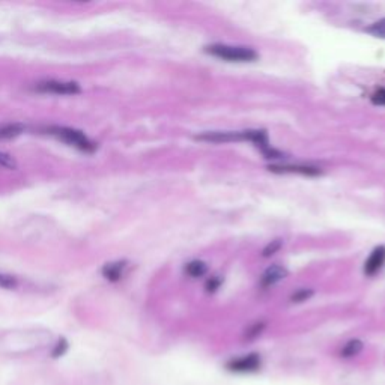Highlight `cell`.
I'll list each match as a JSON object with an SVG mask.
<instances>
[{
	"label": "cell",
	"mask_w": 385,
	"mask_h": 385,
	"mask_svg": "<svg viewBox=\"0 0 385 385\" xmlns=\"http://www.w3.org/2000/svg\"><path fill=\"white\" fill-rule=\"evenodd\" d=\"M205 53L214 58H219L226 62H255L259 59L258 51L244 45H227V44H211L203 49Z\"/></svg>",
	"instance_id": "cell-1"
},
{
	"label": "cell",
	"mask_w": 385,
	"mask_h": 385,
	"mask_svg": "<svg viewBox=\"0 0 385 385\" xmlns=\"http://www.w3.org/2000/svg\"><path fill=\"white\" fill-rule=\"evenodd\" d=\"M45 134L56 137L58 140L64 142L69 146H73V148L79 149L82 152H86V153H92L98 149V145L90 140V138L83 133V131L79 129H74V128H69V127H47L42 129Z\"/></svg>",
	"instance_id": "cell-2"
},
{
	"label": "cell",
	"mask_w": 385,
	"mask_h": 385,
	"mask_svg": "<svg viewBox=\"0 0 385 385\" xmlns=\"http://www.w3.org/2000/svg\"><path fill=\"white\" fill-rule=\"evenodd\" d=\"M34 89L40 94H55V95H77L82 92L79 83L75 82H60V80H42L38 82Z\"/></svg>",
	"instance_id": "cell-3"
},
{
	"label": "cell",
	"mask_w": 385,
	"mask_h": 385,
	"mask_svg": "<svg viewBox=\"0 0 385 385\" xmlns=\"http://www.w3.org/2000/svg\"><path fill=\"white\" fill-rule=\"evenodd\" d=\"M197 140L211 143H229V142H249V129L245 131H206L199 134Z\"/></svg>",
	"instance_id": "cell-4"
},
{
	"label": "cell",
	"mask_w": 385,
	"mask_h": 385,
	"mask_svg": "<svg viewBox=\"0 0 385 385\" xmlns=\"http://www.w3.org/2000/svg\"><path fill=\"white\" fill-rule=\"evenodd\" d=\"M260 364H262V361L258 353H249V356L234 358L227 364V369H230L232 372L249 373V372H256L258 369H260Z\"/></svg>",
	"instance_id": "cell-5"
},
{
	"label": "cell",
	"mask_w": 385,
	"mask_h": 385,
	"mask_svg": "<svg viewBox=\"0 0 385 385\" xmlns=\"http://www.w3.org/2000/svg\"><path fill=\"white\" fill-rule=\"evenodd\" d=\"M385 265V245H378V247L373 249L364 262V274L367 277H372L375 274H378Z\"/></svg>",
	"instance_id": "cell-6"
},
{
	"label": "cell",
	"mask_w": 385,
	"mask_h": 385,
	"mask_svg": "<svg viewBox=\"0 0 385 385\" xmlns=\"http://www.w3.org/2000/svg\"><path fill=\"white\" fill-rule=\"evenodd\" d=\"M288 269L280 265H271L269 268H266L264 274L260 277V286L262 288H269L274 286V284L280 283L282 280H284L288 277Z\"/></svg>",
	"instance_id": "cell-7"
},
{
	"label": "cell",
	"mask_w": 385,
	"mask_h": 385,
	"mask_svg": "<svg viewBox=\"0 0 385 385\" xmlns=\"http://www.w3.org/2000/svg\"><path fill=\"white\" fill-rule=\"evenodd\" d=\"M268 171L274 173H299L307 176H318L322 173L319 167L313 166H290V164H271L268 166Z\"/></svg>",
	"instance_id": "cell-8"
},
{
	"label": "cell",
	"mask_w": 385,
	"mask_h": 385,
	"mask_svg": "<svg viewBox=\"0 0 385 385\" xmlns=\"http://www.w3.org/2000/svg\"><path fill=\"white\" fill-rule=\"evenodd\" d=\"M127 266H128L127 260H116V262H110V264H105L103 268L104 279H107L109 282H119L122 277H124Z\"/></svg>",
	"instance_id": "cell-9"
},
{
	"label": "cell",
	"mask_w": 385,
	"mask_h": 385,
	"mask_svg": "<svg viewBox=\"0 0 385 385\" xmlns=\"http://www.w3.org/2000/svg\"><path fill=\"white\" fill-rule=\"evenodd\" d=\"M184 273H186L191 279H200L208 274V265L203 260H191L184 266Z\"/></svg>",
	"instance_id": "cell-10"
},
{
	"label": "cell",
	"mask_w": 385,
	"mask_h": 385,
	"mask_svg": "<svg viewBox=\"0 0 385 385\" xmlns=\"http://www.w3.org/2000/svg\"><path fill=\"white\" fill-rule=\"evenodd\" d=\"M26 131V127L23 124H6L0 127V140H6V138H14Z\"/></svg>",
	"instance_id": "cell-11"
},
{
	"label": "cell",
	"mask_w": 385,
	"mask_h": 385,
	"mask_svg": "<svg viewBox=\"0 0 385 385\" xmlns=\"http://www.w3.org/2000/svg\"><path fill=\"white\" fill-rule=\"evenodd\" d=\"M363 349V343H361L360 340H353L348 342L345 346H343V349H342V356L343 357H353V356H357V353Z\"/></svg>",
	"instance_id": "cell-12"
},
{
	"label": "cell",
	"mask_w": 385,
	"mask_h": 385,
	"mask_svg": "<svg viewBox=\"0 0 385 385\" xmlns=\"http://www.w3.org/2000/svg\"><path fill=\"white\" fill-rule=\"evenodd\" d=\"M282 245H283V241L280 240V238H277V240H273L271 243H268L265 245L264 250H262V256H264V258L274 256L275 253L282 249Z\"/></svg>",
	"instance_id": "cell-13"
},
{
	"label": "cell",
	"mask_w": 385,
	"mask_h": 385,
	"mask_svg": "<svg viewBox=\"0 0 385 385\" xmlns=\"http://www.w3.org/2000/svg\"><path fill=\"white\" fill-rule=\"evenodd\" d=\"M366 32L376 36V38H384V40H385V18L373 23L372 26H369L366 29Z\"/></svg>",
	"instance_id": "cell-14"
},
{
	"label": "cell",
	"mask_w": 385,
	"mask_h": 385,
	"mask_svg": "<svg viewBox=\"0 0 385 385\" xmlns=\"http://www.w3.org/2000/svg\"><path fill=\"white\" fill-rule=\"evenodd\" d=\"M313 289H298L297 292H294L290 297V301L292 303H304L307 299H310L313 297Z\"/></svg>",
	"instance_id": "cell-15"
},
{
	"label": "cell",
	"mask_w": 385,
	"mask_h": 385,
	"mask_svg": "<svg viewBox=\"0 0 385 385\" xmlns=\"http://www.w3.org/2000/svg\"><path fill=\"white\" fill-rule=\"evenodd\" d=\"M221 283H223V279L220 275H211L205 283V289L208 294H215V292L220 289Z\"/></svg>",
	"instance_id": "cell-16"
},
{
	"label": "cell",
	"mask_w": 385,
	"mask_h": 385,
	"mask_svg": "<svg viewBox=\"0 0 385 385\" xmlns=\"http://www.w3.org/2000/svg\"><path fill=\"white\" fill-rule=\"evenodd\" d=\"M18 286V280L14 275L0 273V288L3 289H15Z\"/></svg>",
	"instance_id": "cell-17"
},
{
	"label": "cell",
	"mask_w": 385,
	"mask_h": 385,
	"mask_svg": "<svg viewBox=\"0 0 385 385\" xmlns=\"http://www.w3.org/2000/svg\"><path fill=\"white\" fill-rule=\"evenodd\" d=\"M0 166L15 171V169H17V161H15V158L12 156H10V153L0 152Z\"/></svg>",
	"instance_id": "cell-18"
},
{
	"label": "cell",
	"mask_w": 385,
	"mask_h": 385,
	"mask_svg": "<svg viewBox=\"0 0 385 385\" xmlns=\"http://www.w3.org/2000/svg\"><path fill=\"white\" fill-rule=\"evenodd\" d=\"M371 101L375 105H380V107H385V88H381L376 92H373L372 97H371Z\"/></svg>",
	"instance_id": "cell-19"
},
{
	"label": "cell",
	"mask_w": 385,
	"mask_h": 385,
	"mask_svg": "<svg viewBox=\"0 0 385 385\" xmlns=\"http://www.w3.org/2000/svg\"><path fill=\"white\" fill-rule=\"evenodd\" d=\"M265 328V325L264 323H255V325H251V328H250V331H249V337H256V336H259L260 333H262V330Z\"/></svg>",
	"instance_id": "cell-20"
}]
</instances>
